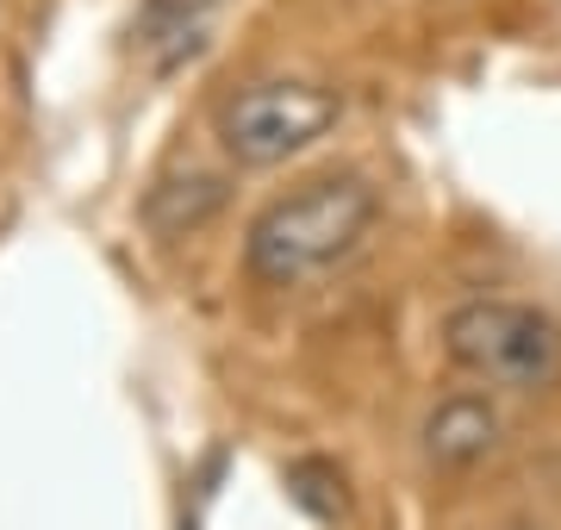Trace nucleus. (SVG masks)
<instances>
[{
	"instance_id": "nucleus-1",
	"label": "nucleus",
	"mask_w": 561,
	"mask_h": 530,
	"mask_svg": "<svg viewBox=\"0 0 561 530\" xmlns=\"http://www.w3.org/2000/svg\"><path fill=\"white\" fill-rule=\"evenodd\" d=\"M381 194L368 187V175H319L300 182L294 194H280L256 212L250 238H243V268L262 287H306L350 263L362 238L375 231Z\"/></svg>"
},
{
	"instance_id": "nucleus-2",
	"label": "nucleus",
	"mask_w": 561,
	"mask_h": 530,
	"mask_svg": "<svg viewBox=\"0 0 561 530\" xmlns=\"http://www.w3.org/2000/svg\"><path fill=\"white\" fill-rule=\"evenodd\" d=\"M443 349L461 375L500 393H542L561 381V325L524 300H461L443 319Z\"/></svg>"
},
{
	"instance_id": "nucleus-3",
	"label": "nucleus",
	"mask_w": 561,
	"mask_h": 530,
	"mask_svg": "<svg viewBox=\"0 0 561 530\" xmlns=\"http://www.w3.org/2000/svg\"><path fill=\"white\" fill-rule=\"evenodd\" d=\"M343 119V94L324 82H300V76H262V82L231 88L213 113L225 157L243 169H275L287 157H300Z\"/></svg>"
},
{
	"instance_id": "nucleus-4",
	"label": "nucleus",
	"mask_w": 561,
	"mask_h": 530,
	"mask_svg": "<svg viewBox=\"0 0 561 530\" xmlns=\"http://www.w3.org/2000/svg\"><path fill=\"white\" fill-rule=\"evenodd\" d=\"M213 25H219V0H144L131 13V57L144 76L169 82L206 57Z\"/></svg>"
},
{
	"instance_id": "nucleus-5",
	"label": "nucleus",
	"mask_w": 561,
	"mask_h": 530,
	"mask_svg": "<svg viewBox=\"0 0 561 530\" xmlns=\"http://www.w3.org/2000/svg\"><path fill=\"white\" fill-rule=\"evenodd\" d=\"M419 449L437 474L481 469L486 456L500 449V412H493V400L486 393H449V400H437V406L424 412Z\"/></svg>"
},
{
	"instance_id": "nucleus-6",
	"label": "nucleus",
	"mask_w": 561,
	"mask_h": 530,
	"mask_svg": "<svg viewBox=\"0 0 561 530\" xmlns=\"http://www.w3.org/2000/svg\"><path fill=\"white\" fill-rule=\"evenodd\" d=\"M225 175H206V169H187V175H162L150 194H144V224L157 231V238H187V231H201L213 212L225 206Z\"/></svg>"
}]
</instances>
